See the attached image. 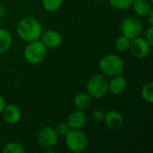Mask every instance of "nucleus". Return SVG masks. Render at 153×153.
<instances>
[{
  "instance_id": "nucleus-21",
  "label": "nucleus",
  "mask_w": 153,
  "mask_h": 153,
  "mask_svg": "<svg viewBox=\"0 0 153 153\" xmlns=\"http://www.w3.org/2000/svg\"><path fill=\"white\" fill-rule=\"evenodd\" d=\"M110 5L117 10H126L133 4L134 0H108Z\"/></svg>"
},
{
  "instance_id": "nucleus-16",
  "label": "nucleus",
  "mask_w": 153,
  "mask_h": 153,
  "mask_svg": "<svg viewBox=\"0 0 153 153\" xmlns=\"http://www.w3.org/2000/svg\"><path fill=\"white\" fill-rule=\"evenodd\" d=\"M13 39L11 33L4 28H0V54L6 52L12 46Z\"/></svg>"
},
{
  "instance_id": "nucleus-1",
  "label": "nucleus",
  "mask_w": 153,
  "mask_h": 153,
  "mask_svg": "<svg viewBox=\"0 0 153 153\" xmlns=\"http://www.w3.org/2000/svg\"><path fill=\"white\" fill-rule=\"evenodd\" d=\"M42 31V26L39 22L30 16L21 19L17 24V33L19 37L26 42L39 39Z\"/></svg>"
},
{
  "instance_id": "nucleus-29",
  "label": "nucleus",
  "mask_w": 153,
  "mask_h": 153,
  "mask_svg": "<svg viewBox=\"0 0 153 153\" xmlns=\"http://www.w3.org/2000/svg\"><path fill=\"white\" fill-rule=\"evenodd\" d=\"M95 1H101V0H95Z\"/></svg>"
},
{
  "instance_id": "nucleus-2",
  "label": "nucleus",
  "mask_w": 153,
  "mask_h": 153,
  "mask_svg": "<svg viewBox=\"0 0 153 153\" xmlns=\"http://www.w3.org/2000/svg\"><path fill=\"white\" fill-rule=\"evenodd\" d=\"M99 67L101 74L104 75L114 77L123 74L125 70V63L121 56L115 54H109L104 56L100 59Z\"/></svg>"
},
{
  "instance_id": "nucleus-12",
  "label": "nucleus",
  "mask_w": 153,
  "mask_h": 153,
  "mask_svg": "<svg viewBox=\"0 0 153 153\" xmlns=\"http://www.w3.org/2000/svg\"><path fill=\"white\" fill-rule=\"evenodd\" d=\"M105 125L108 128L111 130H118L120 129L124 125V117L121 113L110 110L107 113H105L104 120Z\"/></svg>"
},
{
  "instance_id": "nucleus-17",
  "label": "nucleus",
  "mask_w": 153,
  "mask_h": 153,
  "mask_svg": "<svg viewBox=\"0 0 153 153\" xmlns=\"http://www.w3.org/2000/svg\"><path fill=\"white\" fill-rule=\"evenodd\" d=\"M141 95L143 100L149 103V104H152L153 103V82H149L147 83H145L141 91Z\"/></svg>"
},
{
  "instance_id": "nucleus-3",
  "label": "nucleus",
  "mask_w": 153,
  "mask_h": 153,
  "mask_svg": "<svg viewBox=\"0 0 153 153\" xmlns=\"http://www.w3.org/2000/svg\"><path fill=\"white\" fill-rule=\"evenodd\" d=\"M65 143L71 152L80 153L87 149L89 140L81 129H70L65 136Z\"/></svg>"
},
{
  "instance_id": "nucleus-13",
  "label": "nucleus",
  "mask_w": 153,
  "mask_h": 153,
  "mask_svg": "<svg viewBox=\"0 0 153 153\" xmlns=\"http://www.w3.org/2000/svg\"><path fill=\"white\" fill-rule=\"evenodd\" d=\"M2 114L4 120L10 125H14L18 123L22 118V112L20 108L13 104H5Z\"/></svg>"
},
{
  "instance_id": "nucleus-6",
  "label": "nucleus",
  "mask_w": 153,
  "mask_h": 153,
  "mask_svg": "<svg viewBox=\"0 0 153 153\" xmlns=\"http://www.w3.org/2000/svg\"><path fill=\"white\" fill-rule=\"evenodd\" d=\"M121 33L129 39L140 37L143 31V22L135 16H127L121 22Z\"/></svg>"
},
{
  "instance_id": "nucleus-18",
  "label": "nucleus",
  "mask_w": 153,
  "mask_h": 153,
  "mask_svg": "<svg viewBox=\"0 0 153 153\" xmlns=\"http://www.w3.org/2000/svg\"><path fill=\"white\" fill-rule=\"evenodd\" d=\"M64 0H42V7L49 13L56 12L60 9Z\"/></svg>"
},
{
  "instance_id": "nucleus-11",
  "label": "nucleus",
  "mask_w": 153,
  "mask_h": 153,
  "mask_svg": "<svg viewBox=\"0 0 153 153\" xmlns=\"http://www.w3.org/2000/svg\"><path fill=\"white\" fill-rule=\"evenodd\" d=\"M127 88V81L125 76L122 74L112 77L110 81H108V91L115 95L118 96L123 94Z\"/></svg>"
},
{
  "instance_id": "nucleus-26",
  "label": "nucleus",
  "mask_w": 153,
  "mask_h": 153,
  "mask_svg": "<svg viewBox=\"0 0 153 153\" xmlns=\"http://www.w3.org/2000/svg\"><path fill=\"white\" fill-rule=\"evenodd\" d=\"M4 106H5V100L4 99V97L0 94V114H2V111H3Z\"/></svg>"
},
{
  "instance_id": "nucleus-24",
  "label": "nucleus",
  "mask_w": 153,
  "mask_h": 153,
  "mask_svg": "<svg viewBox=\"0 0 153 153\" xmlns=\"http://www.w3.org/2000/svg\"><path fill=\"white\" fill-rule=\"evenodd\" d=\"M148 43L152 47L153 46V26H151L149 28H147L146 31H145V38H144Z\"/></svg>"
},
{
  "instance_id": "nucleus-30",
  "label": "nucleus",
  "mask_w": 153,
  "mask_h": 153,
  "mask_svg": "<svg viewBox=\"0 0 153 153\" xmlns=\"http://www.w3.org/2000/svg\"><path fill=\"white\" fill-rule=\"evenodd\" d=\"M0 2H1V0H0Z\"/></svg>"
},
{
  "instance_id": "nucleus-8",
  "label": "nucleus",
  "mask_w": 153,
  "mask_h": 153,
  "mask_svg": "<svg viewBox=\"0 0 153 153\" xmlns=\"http://www.w3.org/2000/svg\"><path fill=\"white\" fill-rule=\"evenodd\" d=\"M129 50L132 55L137 58H144L148 56L152 50V46L144 38L137 37L131 39Z\"/></svg>"
},
{
  "instance_id": "nucleus-15",
  "label": "nucleus",
  "mask_w": 153,
  "mask_h": 153,
  "mask_svg": "<svg viewBox=\"0 0 153 153\" xmlns=\"http://www.w3.org/2000/svg\"><path fill=\"white\" fill-rule=\"evenodd\" d=\"M74 106L79 110H86L91 105V97L87 92H81L78 93L74 100Z\"/></svg>"
},
{
  "instance_id": "nucleus-9",
  "label": "nucleus",
  "mask_w": 153,
  "mask_h": 153,
  "mask_svg": "<svg viewBox=\"0 0 153 153\" xmlns=\"http://www.w3.org/2000/svg\"><path fill=\"white\" fill-rule=\"evenodd\" d=\"M40 39L42 43L48 48H56L63 41L62 35L56 30H47L44 32L42 31Z\"/></svg>"
},
{
  "instance_id": "nucleus-25",
  "label": "nucleus",
  "mask_w": 153,
  "mask_h": 153,
  "mask_svg": "<svg viewBox=\"0 0 153 153\" xmlns=\"http://www.w3.org/2000/svg\"><path fill=\"white\" fill-rule=\"evenodd\" d=\"M146 17L148 18V22L151 26H153V11L152 9L150 11V13L146 15Z\"/></svg>"
},
{
  "instance_id": "nucleus-28",
  "label": "nucleus",
  "mask_w": 153,
  "mask_h": 153,
  "mask_svg": "<svg viewBox=\"0 0 153 153\" xmlns=\"http://www.w3.org/2000/svg\"><path fill=\"white\" fill-rule=\"evenodd\" d=\"M1 21H2V17L0 16V23H1Z\"/></svg>"
},
{
  "instance_id": "nucleus-22",
  "label": "nucleus",
  "mask_w": 153,
  "mask_h": 153,
  "mask_svg": "<svg viewBox=\"0 0 153 153\" xmlns=\"http://www.w3.org/2000/svg\"><path fill=\"white\" fill-rule=\"evenodd\" d=\"M70 129L71 128L66 122H59L55 127V130L58 136H65L66 134L70 131Z\"/></svg>"
},
{
  "instance_id": "nucleus-4",
  "label": "nucleus",
  "mask_w": 153,
  "mask_h": 153,
  "mask_svg": "<svg viewBox=\"0 0 153 153\" xmlns=\"http://www.w3.org/2000/svg\"><path fill=\"white\" fill-rule=\"evenodd\" d=\"M48 55V48L41 40H34L28 42L23 51L24 59L30 65H38L42 63Z\"/></svg>"
},
{
  "instance_id": "nucleus-23",
  "label": "nucleus",
  "mask_w": 153,
  "mask_h": 153,
  "mask_svg": "<svg viewBox=\"0 0 153 153\" xmlns=\"http://www.w3.org/2000/svg\"><path fill=\"white\" fill-rule=\"evenodd\" d=\"M105 117V113L100 108H96L91 112V119L96 122H102Z\"/></svg>"
},
{
  "instance_id": "nucleus-27",
  "label": "nucleus",
  "mask_w": 153,
  "mask_h": 153,
  "mask_svg": "<svg viewBox=\"0 0 153 153\" xmlns=\"http://www.w3.org/2000/svg\"><path fill=\"white\" fill-rule=\"evenodd\" d=\"M5 8L4 6H0V16L1 17H4L5 15Z\"/></svg>"
},
{
  "instance_id": "nucleus-14",
  "label": "nucleus",
  "mask_w": 153,
  "mask_h": 153,
  "mask_svg": "<svg viewBox=\"0 0 153 153\" xmlns=\"http://www.w3.org/2000/svg\"><path fill=\"white\" fill-rule=\"evenodd\" d=\"M131 7L139 17H145L152 9L150 0H134Z\"/></svg>"
},
{
  "instance_id": "nucleus-20",
  "label": "nucleus",
  "mask_w": 153,
  "mask_h": 153,
  "mask_svg": "<svg viewBox=\"0 0 153 153\" xmlns=\"http://www.w3.org/2000/svg\"><path fill=\"white\" fill-rule=\"evenodd\" d=\"M2 152L4 153H23L25 150L22 147V145L19 143L11 142L4 145Z\"/></svg>"
},
{
  "instance_id": "nucleus-7",
  "label": "nucleus",
  "mask_w": 153,
  "mask_h": 153,
  "mask_svg": "<svg viewBox=\"0 0 153 153\" xmlns=\"http://www.w3.org/2000/svg\"><path fill=\"white\" fill-rule=\"evenodd\" d=\"M58 135L55 128L51 126H45L39 130L37 136V141L39 146L45 150L52 149L57 143Z\"/></svg>"
},
{
  "instance_id": "nucleus-19",
  "label": "nucleus",
  "mask_w": 153,
  "mask_h": 153,
  "mask_svg": "<svg viewBox=\"0 0 153 153\" xmlns=\"http://www.w3.org/2000/svg\"><path fill=\"white\" fill-rule=\"evenodd\" d=\"M130 41H131V39H129L127 37L121 35V36L117 37V39L115 40V48L117 50H118L120 52H125L129 49Z\"/></svg>"
},
{
  "instance_id": "nucleus-5",
  "label": "nucleus",
  "mask_w": 153,
  "mask_h": 153,
  "mask_svg": "<svg viewBox=\"0 0 153 153\" xmlns=\"http://www.w3.org/2000/svg\"><path fill=\"white\" fill-rule=\"evenodd\" d=\"M87 93L94 99H101L108 92V80L103 74L92 75L86 84Z\"/></svg>"
},
{
  "instance_id": "nucleus-10",
  "label": "nucleus",
  "mask_w": 153,
  "mask_h": 153,
  "mask_svg": "<svg viewBox=\"0 0 153 153\" xmlns=\"http://www.w3.org/2000/svg\"><path fill=\"white\" fill-rule=\"evenodd\" d=\"M88 117L85 112L77 109L69 114L66 123L71 129H82L85 126Z\"/></svg>"
}]
</instances>
